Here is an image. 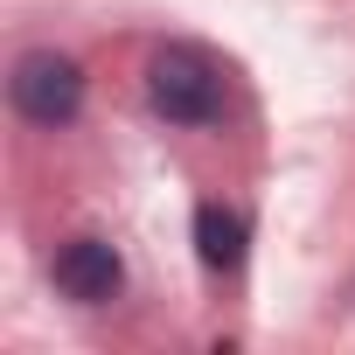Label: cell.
<instances>
[{
	"mask_svg": "<svg viewBox=\"0 0 355 355\" xmlns=\"http://www.w3.org/2000/svg\"><path fill=\"white\" fill-rule=\"evenodd\" d=\"M146 98L167 125H209V119H223V70L196 42H167L146 63Z\"/></svg>",
	"mask_w": 355,
	"mask_h": 355,
	"instance_id": "cell-1",
	"label": "cell"
},
{
	"mask_svg": "<svg viewBox=\"0 0 355 355\" xmlns=\"http://www.w3.org/2000/svg\"><path fill=\"white\" fill-rule=\"evenodd\" d=\"M8 91H15V112H21L28 125H49V132L84 112V70H77L63 49H28V56L15 63Z\"/></svg>",
	"mask_w": 355,
	"mask_h": 355,
	"instance_id": "cell-2",
	"label": "cell"
},
{
	"mask_svg": "<svg viewBox=\"0 0 355 355\" xmlns=\"http://www.w3.org/2000/svg\"><path fill=\"white\" fill-rule=\"evenodd\" d=\"M56 286H63V300H77V306H105V300H119L125 265H119V251H112L105 237H77V244L56 251Z\"/></svg>",
	"mask_w": 355,
	"mask_h": 355,
	"instance_id": "cell-3",
	"label": "cell"
},
{
	"mask_svg": "<svg viewBox=\"0 0 355 355\" xmlns=\"http://www.w3.org/2000/svg\"><path fill=\"white\" fill-rule=\"evenodd\" d=\"M244 216L237 209H223V202H202L196 209V258L209 265V272H237L244 265Z\"/></svg>",
	"mask_w": 355,
	"mask_h": 355,
	"instance_id": "cell-4",
	"label": "cell"
}]
</instances>
